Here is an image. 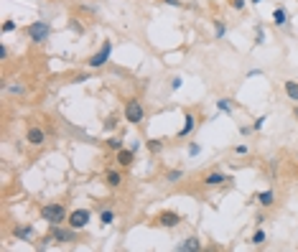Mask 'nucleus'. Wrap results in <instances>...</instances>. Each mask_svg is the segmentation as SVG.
<instances>
[{"instance_id":"nucleus-1","label":"nucleus","mask_w":298,"mask_h":252,"mask_svg":"<svg viewBox=\"0 0 298 252\" xmlns=\"http://www.w3.org/2000/svg\"><path fill=\"white\" fill-rule=\"evenodd\" d=\"M39 214H41V219H44L49 227H54V224H66V219H69V212H66V206H64L61 201L44 204V206L39 209Z\"/></svg>"},{"instance_id":"nucleus-2","label":"nucleus","mask_w":298,"mask_h":252,"mask_svg":"<svg viewBox=\"0 0 298 252\" xmlns=\"http://www.w3.org/2000/svg\"><path fill=\"white\" fill-rule=\"evenodd\" d=\"M49 234H51V239L56 244H74V242L79 239V229H74L69 224H54Z\"/></svg>"},{"instance_id":"nucleus-3","label":"nucleus","mask_w":298,"mask_h":252,"mask_svg":"<svg viewBox=\"0 0 298 252\" xmlns=\"http://www.w3.org/2000/svg\"><path fill=\"white\" fill-rule=\"evenodd\" d=\"M26 36H28L31 44H44V41L51 36L49 21H33V23H28L26 26Z\"/></svg>"},{"instance_id":"nucleus-4","label":"nucleus","mask_w":298,"mask_h":252,"mask_svg":"<svg viewBox=\"0 0 298 252\" xmlns=\"http://www.w3.org/2000/svg\"><path fill=\"white\" fill-rule=\"evenodd\" d=\"M110 56H113V41L105 38L102 46H100V51H94V54L87 59V66H89V69H102V66H107Z\"/></svg>"},{"instance_id":"nucleus-5","label":"nucleus","mask_w":298,"mask_h":252,"mask_svg":"<svg viewBox=\"0 0 298 252\" xmlns=\"http://www.w3.org/2000/svg\"><path fill=\"white\" fill-rule=\"evenodd\" d=\"M123 117H125L130 125H140V122L145 120V107H143V102H140L138 97H130V100L125 102Z\"/></svg>"},{"instance_id":"nucleus-6","label":"nucleus","mask_w":298,"mask_h":252,"mask_svg":"<svg viewBox=\"0 0 298 252\" xmlns=\"http://www.w3.org/2000/svg\"><path fill=\"white\" fill-rule=\"evenodd\" d=\"M92 222V212L89 209H74V212H69V219H66V224L69 227H74V229H87V224Z\"/></svg>"},{"instance_id":"nucleus-7","label":"nucleus","mask_w":298,"mask_h":252,"mask_svg":"<svg viewBox=\"0 0 298 252\" xmlns=\"http://www.w3.org/2000/svg\"><path fill=\"white\" fill-rule=\"evenodd\" d=\"M153 222H156L158 227H163V229H173V227L181 224V214H178V212H171V209H163V212L156 214Z\"/></svg>"},{"instance_id":"nucleus-8","label":"nucleus","mask_w":298,"mask_h":252,"mask_svg":"<svg viewBox=\"0 0 298 252\" xmlns=\"http://www.w3.org/2000/svg\"><path fill=\"white\" fill-rule=\"evenodd\" d=\"M26 143L33 145V148H41L46 143V130L39 128V125H31V128L26 130Z\"/></svg>"},{"instance_id":"nucleus-9","label":"nucleus","mask_w":298,"mask_h":252,"mask_svg":"<svg viewBox=\"0 0 298 252\" xmlns=\"http://www.w3.org/2000/svg\"><path fill=\"white\" fill-rule=\"evenodd\" d=\"M232 179L227 176V174H222V171H212V174H207L204 179H202V186L204 189H217V186H225V184H230Z\"/></svg>"},{"instance_id":"nucleus-10","label":"nucleus","mask_w":298,"mask_h":252,"mask_svg":"<svg viewBox=\"0 0 298 252\" xmlns=\"http://www.w3.org/2000/svg\"><path fill=\"white\" fill-rule=\"evenodd\" d=\"M13 237L18 242H33L36 239V227L33 224H16L13 227Z\"/></svg>"},{"instance_id":"nucleus-11","label":"nucleus","mask_w":298,"mask_h":252,"mask_svg":"<svg viewBox=\"0 0 298 252\" xmlns=\"http://www.w3.org/2000/svg\"><path fill=\"white\" fill-rule=\"evenodd\" d=\"M194 128H196V117H194L191 112H183V125H181V130L176 133V138H178V140L189 138V135L194 133Z\"/></svg>"},{"instance_id":"nucleus-12","label":"nucleus","mask_w":298,"mask_h":252,"mask_svg":"<svg viewBox=\"0 0 298 252\" xmlns=\"http://www.w3.org/2000/svg\"><path fill=\"white\" fill-rule=\"evenodd\" d=\"M115 160H118V165L125 171V168H130L133 160H135V150H133V148H120V150L115 153Z\"/></svg>"},{"instance_id":"nucleus-13","label":"nucleus","mask_w":298,"mask_h":252,"mask_svg":"<svg viewBox=\"0 0 298 252\" xmlns=\"http://www.w3.org/2000/svg\"><path fill=\"white\" fill-rule=\"evenodd\" d=\"M123 181H125L123 168H120V171H118V168H110V171L105 174V184H107L110 189H120V186H123Z\"/></svg>"},{"instance_id":"nucleus-14","label":"nucleus","mask_w":298,"mask_h":252,"mask_svg":"<svg viewBox=\"0 0 298 252\" xmlns=\"http://www.w3.org/2000/svg\"><path fill=\"white\" fill-rule=\"evenodd\" d=\"M202 247H204V244H202V239H199V237H186L183 242H178V244H176V249H178V252H202Z\"/></svg>"},{"instance_id":"nucleus-15","label":"nucleus","mask_w":298,"mask_h":252,"mask_svg":"<svg viewBox=\"0 0 298 252\" xmlns=\"http://www.w3.org/2000/svg\"><path fill=\"white\" fill-rule=\"evenodd\" d=\"M255 201L263 206V209H270L273 204H275V191L273 189H265V191H260L257 196H255Z\"/></svg>"},{"instance_id":"nucleus-16","label":"nucleus","mask_w":298,"mask_h":252,"mask_svg":"<svg viewBox=\"0 0 298 252\" xmlns=\"http://www.w3.org/2000/svg\"><path fill=\"white\" fill-rule=\"evenodd\" d=\"M283 92L290 102H298V81L295 79H285L283 81Z\"/></svg>"},{"instance_id":"nucleus-17","label":"nucleus","mask_w":298,"mask_h":252,"mask_svg":"<svg viewBox=\"0 0 298 252\" xmlns=\"http://www.w3.org/2000/svg\"><path fill=\"white\" fill-rule=\"evenodd\" d=\"M145 148H148V153H151V155H158V153H163L166 143L158 140V138H151V140H145Z\"/></svg>"},{"instance_id":"nucleus-18","label":"nucleus","mask_w":298,"mask_h":252,"mask_svg":"<svg viewBox=\"0 0 298 252\" xmlns=\"http://www.w3.org/2000/svg\"><path fill=\"white\" fill-rule=\"evenodd\" d=\"M6 95H11V97H23L26 95V87L21 81H16V84H6Z\"/></svg>"},{"instance_id":"nucleus-19","label":"nucleus","mask_w":298,"mask_h":252,"mask_svg":"<svg viewBox=\"0 0 298 252\" xmlns=\"http://www.w3.org/2000/svg\"><path fill=\"white\" fill-rule=\"evenodd\" d=\"M113 222H115V209H102V212H100V224L110 227Z\"/></svg>"},{"instance_id":"nucleus-20","label":"nucleus","mask_w":298,"mask_h":252,"mask_svg":"<svg viewBox=\"0 0 298 252\" xmlns=\"http://www.w3.org/2000/svg\"><path fill=\"white\" fill-rule=\"evenodd\" d=\"M166 184H178L183 179V168H171V171H166Z\"/></svg>"},{"instance_id":"nucleus-21","label":"nucleus","mask_w":298,"mask_h":252,"mask_svg":"<svg viewBox=\"0 0 298 252\" xmlns=\"http://www.w3.org/2000/svg\"><path fill=\"white\" fill-rule=\"evenodd\" d=\"M273 23L275 26H285L288 23V11L285 8H275L273 11Z\"/></svg>"},{"instance_id":"nucleus-22","label":"nucleus","mask_w":298,"mask_h":252,"mask_svg":"<svg viewBox=\"0 0 298 252\" xmlns=\"http://www.w3.org/2000/svg\"><path fill=\"white\" fill-rule=\"evenodd\" d=\"M268 242V234L263 232V229H255V234L250 237V244H255V247H263Z\"/></svg>"},{"instance_id":"nucleus-23","label":"nucleus","mask_w":298,"mask_h":252,"mask_svg":"<svg viewBox=\"0 0 298 252\" xmlns=\"http://www.w3.org/2000/svg\"><path fill=\"white\" fill-rule=\"evenodd\" d=\"M105 145H107L110 150H115V153H118L120 148H125V140L118 138V135H113V138H107V140H105Z\"/></svg>"},{"instance_id":"nucleus-24","label":"nucleus","mask_w":298,"mask_h":252,"mask_svg":"<svg viewBox=\"0 0 298 252\" xmlns=\"http://www.w3.org/2000/svg\"><path fill=\"white\" fill-rule=\"evenodd\" d=\"M69 28L77 33V36H84V33H87V26H84L82 21H77V18H71V21H69Z\"/></svg>"},{"instance_id":"nucleus-25","label":"nucleus","mask_w":298,"mask_h":252,"mask_svg":"<svg viewBox=\"0 0 298 252\" xmlns=\"http://www.w3.org/2000/svg\"><path fill=\"white\" fill-rule=\"evenodd\" d=\"M217 110L225 112V115H232V102H230L227 97H219V100H217Z\"/></svg>"},{"instance_id":"nucleus-26","label":"nucleus","mask_w":298,"mask_h":252,"mask_svg":"<svg viewBox=\"0 0 298 252\" xmlns=\"http://www.w3.org/2000/svg\"><path fill=\"white\" fill-rule=\"evenodd\" d=\"M227 36V23L225 21H214V38H225Z\"/></svg>"},{"instance_id":"nucleus-27","label":"nucleus","mask_w":298,"mask_h":252,"mask_svg":"<svg viewBox=\"0 0 298 252\" xmlns=\"http://www.w3.org/2000/svg\"><path fill=\"white\" fill-rule=\"evenodd\" d=\"M16 28H18V26H16V21H13V18H6V21H3V26H0V31H3V33H13Z\"/></svg>"},{"instance_id":"nucleus-28","label":"nucleus","mask_w":298,"mask_h":252,"mask_svg":"<svg viewBox=\"0 0 298 252\" xmlns=\"http://www.w3.org/2000/svg\"><path fill=\"white\" fill-rule=\"evenodd\" d=\"M255 44H257V46L265 44V31H263V26H255Z\"/></svg>"},{"instance_id":"nucleus-29","label":"nucleus","mask_w":298,"mask_h":252,"mask_svg":"<svg viewBox=\"0 0 298 252\" xmlns=\"http://www.w3.org/2000/svg\"><path fill=\"white\" fill-rule=\"evenodd\" d=\"M230 6H232L235 11H240V13H242V11L247 8V0H230Z\"/></svg>"},{"instance_id":"nucleus-30","label":"nucleus","mask_w":298,"mask_h":252,"mask_svg":"<svg viewBox=\"0 0 298 252\" xmlns=\"http://www.w3.org/2000/svg\"><path fill=\"white\" fill-rule=\"evenodd\" d=\"M115 128H118V115L107 117V122H105V130H115Z\"/></svg>"},{"instance_id":"nucleus-31","label":"nucleus","mask_w":298,"mask_h":252,"mask_svg":"<svg viewBox=\"0 0 298 252\" xmlns=\"http://www.w3.org/2000/svg\"><path fill=\"white\" fill-rule=\"evenodd\" d=\"M265 120H268L265 115H260V117H255V122H252V128H255V130H263V125H265Z\"/></svg>"},{"instance_id":"nucleus-32","label":"nucleus","mask_w":298,"mask_h":252,"mask_svg":"<svg viewBox=\"0 0 298 252\" xmlns=\"http://www.w3.org/2000/svg\"><path fill=\"white\" fill-rule=\"evenodd\" d=\"M199 153H202V145L199 143H191L189 145V155H199Z\"/></svg>"},{"instance_id":"nucleus-33","label":"nucleus","mask_w":298,"mask_h":252,"mask_svg":"<svg viewBox=\"0 0 298 252\" xmlns=\"http://www.w3.org/2000/svg\"><path fill=\"white\" fill-rule=\"evenodd\" d=\"M247 150H250V148H247L245 143H240V145H235V153H237V155H247Z\"/></svg>"},{"instance_id":"nucleus-34","label":"nucleus","mask_w":298,"mask_h":252,"mask_svg":"<svg viewBox=\"0 0 298 252\" xmlns=\"http://www.w3.org/2000/svg\"><path fill=\"white\" fill-rule=\"evenodd\" d=\"M181 84H183V79L181 76H173V81H171V90L176 92V90H181Z\"/></svg>"},{"instance_id":"nucleus-35","label":"nucleus","mask_w":298,"mask_h":252,"mask_svg":"<svg viewBox=\"0 0 298 252\" xmlns=\"http://www.w3.org/2000/svg\"><path fill=\"white\" fill-rule=\"evenodd\" d=\"M0 61H8V46L0 44Z\"/></svg>"},{"instance_id":"nucleus-36","label":"nucleus","mask_w":298,"mask_h":252,"mask_svg":"<svg viewBox=\"0 0 298 252\" xmlns=\"http://www.w3.org/2000/svg\"><path fill=\"white\" fill-rule=\"evenodd\" d=\"M161 3H166L171 8H181V0H161Z\"/></svg>"},{"instance_id":"nucleus-37","label":"nucleus","mask_w":298,"mask_h":252,"mask_svg":"<svg viewBox=\"0 0 298 252\" xmlns=\"http://www.w3.org/2000/svg\"><path fill=\"white\" fill-rule=\"evenodd\" d=\"M252 130H255V128H252V125H242V128H240V133H242V135H250Z\"/></svg>"},{"instance_id":"nucleus-38","label":"nucleus","mask_w":298,"mask_h":252,"mask_svg":"<svg viewBox=\"0 0 298 252\" xmlns=\"http://www.w3.org/2000/svg\"><path fill=\"white\" fill-rule=\"evenodd\" d=\"M89 79V74H77V76H74V81H87Z\"/></svg>"},{"instance_id":"nucleus-39","label":"nucleus","mask_w":298,"mask_h":252,"mask_svg":"<svg viewBox=\"0 0 298 252\" xmlns=\"http://www.w3.org/2000/svg\"><path fill=\"white\" fill-rule=\"evenodd\" d=\"M293 115H295V120H298V107H295V110H293Z\"/></svg>"},{"instance_id":"nucleus-40","label":"nucleus","mask_w":298,"mask_h":252,"mask_svg":"<svg viewBox=\"0 0 298 252\" xmlns=\"http://www.w3.org/2000/svg\"><path fill=\"white\" fill-rule=\"evenodd\" d=\"M250 3H263V0H250Z\"/></svg>"},{"instance_id":"nucleus-41","label":"nucleus","mask_w":298,"mask_h":252,"mask_svg":"<svg viewBox=\"0 0 298 252\" xmlns=\"http://www.w3.org/2000/svg\"><path fill=\"white\" fill-rule=\"evenodd\" d=\"M293 160H295V165H298V153H295V158H293Z\"/></svg>"}]
</instances>
